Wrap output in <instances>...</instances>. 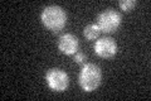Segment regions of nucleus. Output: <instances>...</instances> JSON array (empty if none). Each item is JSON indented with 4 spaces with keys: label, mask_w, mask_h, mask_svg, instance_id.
Segmentation results:
<instances>
[{
    "label": "nucleus",
    "mask_w": 151,
    "mask_h": 101,
    "mask_svg": "<svg viewBox=\"0 0 151 101\" xmlns=\"http://www.w3.org/2000/svg\"><path fill=\"white\" fill-rule=\"evenodd\" d=\"M40 19L47 29L53 33H59L67 24V14L58 5L45 7L40 14Z\"/></svg>",
    "instance_id": "f257e3e1"
},
{
    "label": "nucleus",
    "mask_w": 151,
    "mask_h": 101,
    "mask_svg": "<svg viewBox=\"0 0 151 101\" xmlns=\"http://www.w3.org/2000/svg\"><path fill=\"white\" fill-rule=\"evenodd\" d=\"M100 33H101V31H100V28H98V25L96 23L88 24V25H86L84 29H83V34L88 41L97 39V38L100 37Z\"/></svg>",
    "instance_id": "0eeeda50"
},
{
    "label": "nucleus",
    "mask_w": 151,
    "mask_h": 101,
    "mask_svg": "<svg viewBox=\"0 0 151 101\" xmlns=\"http://www.w3.org/2000/svg\"><path fill=\"white\" fill-rule=\"evenodd\" d=\"M74 62L78 65H84V62H86V54L82 53V52H77L74 54Z\"/></svg>",
    "instance_id": "1a4fd4ad"
},
{
    "label": "nucleus",
    "mask_w": 151,
    "mask_h": 101,
    "mask_svg": "<svg viewBox=\"0 0 151 101\" xmlns=\"http://www.w3.org/2000/svg\"><path fill=\"white\" fill-rule=\"evenodd\" d=\"M136 3L135 0H121V1L119 3V5L121 8V10L124 12H131L132 9H134L136 7Z\"/></svg>",
    "instance_id": "6e6552de"
},
{
    "label": "nucleus",
    "mask_w": 151,
    "mask_h": 101,
    "mask_svg": "<svg viewBox=\"0 0 151 101\" xmlns=\"http://www.w3.org/2000/svg\"><path fill=\"white\" fill-rule=\"evenodd\" d=\"M94 53L101 58H112L117 53V44L111 37L98 38L93 46Z\"/></svg>",
    "instance_id": "39448f33"
},
{
    "label": "nucleus",
    "mask_w": 151,
    "mask_h": 101,
    "mask_svg": "<svg viewBox=\"0 0 151 101\" xmlns=\"http://www.w3.org/2000/svg\"><path fill=\"white\" fill-rule=\"evenodd\" d=\"M102 81V72L101 68L94 63H84L78 76V84L86 92H92Z\"/></svg>",
    "instance_id": "f03ea898"
},
{
    "label": "nucleus",
    "mask_w": 151,
    "mask_h": 101,
    "mask_svg": "<svg viewBox=\"0 0 151 101\" xmlns=\"http://www.w3.org/2000/svg\"><path fill=\"white\" fill-rule=\"evenodd\" d=\"M45 81L49 89L57 92L65 91L69 86V76L60 68H49L45 72Z\"/></svg>",
    "instance_id": "20e7f679"
},
{
    "label": "nucleus",
    "mask_w": 151,
    "mask_h": 101,
    "mask_svg": "<svg viewBox=\"0 0 151 101\" xmlns=\"http://www.w3.org/2000/svg\"><path fill=\"white\" fill-rule=\"evenodd\" d=\"M122 23V17L119 12L113 10V9H106L101 12L97 17V25L101 32L105 33H113L120 28Z\"/></svg>",
    "instance_id": "7ed1b4c3"
},
{
    "label": "nucleus",
    "mask_w": 151,
    "mask_h": 101,
    "mask_svg": "<svg viewBox=\"0 0 151 101\" xmlns=\"http://www.w3.org/2000/svg\"><path fill=\"white\" fill-rule=\"evenodd\" d=\"M78 48H79V41L72 33H64V34H62L58 38V49L63 54L73 56L77 53Z\"/></svg>",
    "instance_id": "423d86ee"
}]
</instances>
